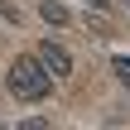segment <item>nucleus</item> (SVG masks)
Wrapping results in <instances>:
<instances>
[{"mask_svg":"<svg viewBox=\"0 0 130 130\" xmlns=\"http://www.w3.org/2000/svg\"><path fill=\"white\" fill-rule=\"evenodd\" d=\"M5 87H10V96H14V101H43V96H53V77L43 72V63H39L34 53H24V58H14V63H10Z\"/></svg>","mask_w":130,"mask_h":130,"instance_id":"obj_1","label":"nucleus"},{"mask_svg":"<svg viewBox=\"0 0 130 130\" xmlns=\"http://www.w3.org/2000/svg\"><path fill=\"white\" fill-rule=\"evenodd\" d=\"M34 58H39V63H43V72H48V77H53V82H63V77H68V72H72V53H68V48H63V43H53V39H43V43H39V48H34Z\"/></svg>","mask_w":130,"mask_h":130,"instance_id":"obj_2","label":"nucleus"},{"mask_svg":"<svg viewBox=\"0 0 130 130\" xmlns=\"http://www.w3.org/2000/svg\"><path fill=\"white\" fill-rule=\"evenodd\" d=\"M39 14H43V19H48V24H68V19H72V14H68V5H63V0H39Z\"/></svg>","mask_w":130,"mask_h":130,"instance_id":"obj_3","label":"nucleus"},{"mask_svg":"<svg viewBox=\"0 0 130 130\" xmlns=\"http://www.w3.org/2000/svg\"><path fill=\"white\" fill-rule=\"evenodd\" d=\"M116 77H121V87L130 92V53H116Z\"/></svg>","mask_w":130,"mask_h":130,"instance_id":"obj_4","label":"nucleus"},{"mask_svg":"<svg viewBox=\"0 0 130 130\" xmlns=\"http://www.w3.org/2000/svg\"><path fill=\"white\" fill-rule=\"evenodd\" d=\"M0 14H5V24H19V10H14L10 0H0Z\"/></svg>","mask_w":130,"mask_h":130,"instance_id":"obj_5","label":"nucleus"},{"mask_svg":"<svg viewBox=\"0 0 130 130\" xmlns=\"http://www.w3.org/2000/svg\"><path fill=\"white\" fill-rule=\"evenodd\" d=\"M87 5H96V10H106V0H87Z\"/></svg>","mask_w":130,"mask_h":130,"instance_id":"obj_6","label":"nucleus"}]
</instances>
